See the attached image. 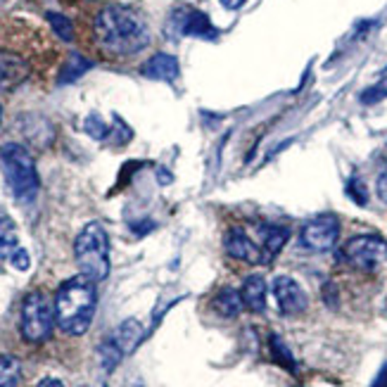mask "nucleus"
Here are the masks:
<instances>
[{"instance_id": "obj_19", "label": "nucleus", "mask_w": 387, "mask_h": 387, "mask_svg": "<svg viewBox=\"0 0 387 387\" xmlns=\"http://www.w3.org/2000/svg\"><path fill=\"white\" fill-rule=\"evenodd\" d=\"M19 376H22V366L15 357L3 354L0 357V387H17Z\"/></svg>"}, {"instance_id": "obj_26", "label": "nucleus", "mask_w": 387, "mask_h": 387, "mask_svg": "<svg viewBox=\"0 0 387 387\" xmlns=\"http://www.w3.org/2000/svg\"><path fill=\"white\" fill-rule=\"evenodd\" d=\"M376 190H378V198L387 205V171H383V174L378 176V186H376Z\"/></svg>"}, {"instance_id": "obj_13", "label": "nucleus", "mask_w": 387, "mask_h": 387, "mask_svg": "<svg viewBox=\"0 0 387 387\" xmlns=\"http://www.w3.org/2000/svg\"><path fill=\"white\" fill-rule=\"evenodd\" d=\"M259 236H262V243H259L262 245V264H271L288 243L290 231L285 226H262Z\"/></svg>"}, {"instance_id": "obj_21", "label": "nucleus", "mask_w": 387, "mask_h": 387, "mask_svg": "<svg viewBox=\"0 0 387 387\" xmlns=\"http://www.w3.org/2000/svg\"><path fill=\"white\" fill-rule=\"evenodd\" d=\"M46 19H48L50 29H53L62 41H74V27L65 15H60V12H48Z\"/></svg>"}, {"instance_id": "obj_7", "label": "nucleus", "mask_w": 387, "mask_h": 387, "mask_svg": "<svg viewBox=\"0 0 387 387\" xmlns=\"http://www.w3.org/2000/svg\"><path fill=\"white\" fill-rule=\"evenodd\" d=\"M338 238H340V224L335 217H319V219L309 221L300 233L302 245L312 252L333 250Z\"/></svg>"}, {"instance_id": "obj_14", "label": "nucleus", "mask_w": 387, "mask_h": 387, "mask_svg": "<svg viewBox=\"0 0 387 387\" xmlns=\"http://www.w3.org/2000/svg\"><path fill=\"white\" fill-rule=\"evenodd\" d=\"M240 297H243V304L250 312L262 314L266 309V281L262 276H247L243 288H240Z\"/></svg>"}, {"instance_id": "obj_27", "label": "nucleus", "mask_w": 387, "mask_h": 387, "mask_svg": "<svg viewBox=\"0 0 387 387\" xmlns=\"http://www.w3.org/2000/svg\"><path fill=\"white\" fill-rule=\"evenodd\" d=\"M247 0H221V5H224L226 10H240Z\"/></svg>"}, {"instance_id": "obj_28", "label": "nucleus", "mask_w": 387, "mask_h": 387, "mask_svg": "<svg viewBox=\"0 0 387 387\" xmlns=\"http://www.w3.org/2000/svg\"><path fill=\"white\" fill-rule=\"evenodd\" d=\"M36 387H65V385H62L60 380H55V378H46V380H41Z\"/></svg>"}, {"instance_id": "obj_8", "label": "nucleus", "mask_w": 387, "mask_h": 387, "mask_svg": "<svg viewBox=\"0 0 387 387\" xmlns=\"http://www.w3.org/2000/svg\"><path fill=\"white\" fill-rule=\"evenodd\" d=\"M171 29L181 36H195V38H207V41H214L219 36L217 27L212 24L205 12L193 10V8H179L171 15Z\"/></svg>"}, {"instance_id": "obj_25", "label": "nucleus", "mask_w": 387, "mask_h": 387, "mask_svg": "<svg viewBox=\"0 0 387 387\" xmlns=\"http://www.w3.org/2000/svg\"><path fill=\"white\" fill-rule=\"evenodd\" d=\"M10 264L15 266L17 271H29V266H31L29 252L24 250V247H17V250H15V255L10 257Z\"/></svg>"}, {"instance_id": "obj_23", "label": "nucleus", "mask_w": 387, "mask_h": 387, "mask_svg": "<svg viewBox=\"0 0 387 387\" xmlns=\"http://www.w3.org/2000/svg\"><path fill=\"white\" fill-rule=\"evenodd\" d=\"M387 98V79H383L380 84L366 88L364 93H361V103L364 105H373V103H380V100Z\"/></svg>"}, {"instance_id": "obj_4", "label": "nucleus", "mask_w": 387, "mask_h": 387, "mask_svg": "<svg viewBox=\"0 0 387 387\" xmlns=\"http://www.w3.org/2000/svg\"><path fill=\"white\" fill-rule=\"evenodd\" d=\"M0 162H3L12 195L19 202L34 200L38 193V174L31 152L17 143H8L0 148Z\"/></svg>"}, {"instance_id": "obj_24", "label": "nucleus", "mask_w": 387, "mask_h": 387, "mask_svg": "<svg viewBox=\"0 0 387 387\" xmlns=\"http://www.w3.org/2000/svg\"><path fill=\"white\" fill-rule=\"evenodd\" d=\"M347 195H350V198L357 202V205H361V207L369 202V193H366L364 183H361L359 179H352L350 183H347Z\"/></svg>"}, {"instance_id": "obj_6", "label": "nucleus", "mask_w": 387, "mask_h": 387, "mask_svg": "<svg viewBox=\"0 0 387 387\" xmlns=\"http://www.w3.org/2000/svg\"><path fill=\"white\" fill-rule=\"evenodd\" d=\"M342 259L359 271H373L387 262V240L380 236H357L342 247Z\"/></svg>"}, {"instance_id": "obj_2", "label": "nucleus", "mask_w": 387, "mask_h": 387, "mask_svg": "<svg viewBox=\"0 0 387 387\" xmlns=\"http://www.w3.org/2000/svg\"><path fill=\"white\" fill-rule=\"evenodd\" d=\"M95 307H98L95 281L84 274L65 281L55 295V321L60 331L67 335H84L93 323Z\"/></svg>"}, {"instance_id": "obj_10", "label": "nucleus", "mask_w": 387, "mask_h": 387, "mask_svg": "<svg viewBox=\"0 0 387 387\" xmlns=\"http://www.w3.org/2000/svg\"><path fill=\"white\" fill-rule=\"evenodd\" d=\"M224 247L228 257L238 259V262L262 264V245H257L255 240L247 236L245 228H231V231L226 233Z\"/></svg>"}, {"instance_id": "obj_3", "label": "nucleus", "mask_w": 387, "mask_h": 387, "mask_svg": "<svg viewBox=\"0 0 387 387\" xmlns=\"http://www.w3.org/2000/svg\"><path fill=\"white\" fill-rule=\"evenodd\" d=\"M74 257L81 274L88 276L91 281L100 283L110 276V238H107L103 224L91 221L84 226V231L76 236Z\"/></svg>"}, {"instance_id": "obj_22", "label": "nucleus", "mask_w": 387, "mask_h": 387, "mask_svg": "<svg viewBox=\"0 0 387 387\" xmlns=\"http://www.w3.org/2000/svg\"><path fill=\"white\" fill-rule=\"evenodd\" d=\"M271 352H274L276 361L281 366H285L288 371H295V359L293 354H290V350L285 347V342L278 338V335H271Z\"/></svg>"}, {"instance_id": "obj_17", "label": "nucleus", "mask_w": 387, "mask_h": 387, "mask_svg": "<svg viewBox=\"0 0 387 387\" xmlns=\"http://www.w3.org/2000/svg\"><path fill=\"white\" fill-rule=\"evenodd\" d=\"M91 67H93L91 60H86V57L79 53H72L60 72V84H74V81L79 79V76H84Z\"/></svg>"}, {"instance_id": "obj_15", "label": "nucleus", "mask_w": 387, "mask_h": 387, "mask_svg": "<svg viewBox=\"0 0 387 387\" xmlns=\"http://www.w3.org/2000/svg\"><path fill=\"white\" fill-rule=\"evenodd\" d=\"M110 340L119 347V350H122V354H131L138 347V342L143 340V326L136 319H129V321H124L117 331H114V335Z\"/></svg>"}, {"instance_id": "obj_20", "label": "nucleus", "mask_w": 387, "mask_h": 387, "mask_svg": "<svg viewBox=\"0 0 387 387\" xmlns=\"http://www.w3.org/2000/svg\"><path fill=\"white\" fill-rule=\"evenodd\" d=\"M84 131L95 141H107L112 136V126L105 122L100 114H88L84 119Z\"/></svg>"}, {"instance_id": "obj_16", "label": "nucleus", "mask_w": 387, "mask_h": 387, "mask_svg": "<svg viewBox=\"0 0 387 387\" xmlns=\"http://www.w3.org/2000/svg\"><path fill=\"white\" fill-rule=\"evenodd\" d=\"M212 304H214V309H217V314L224 316V319H236L245 307L243 297H240L238 290H233V288H221Z\"/></svg>"}, {"instance_id": "obj_12", "label": "nucleus", "mask_w": 387, "mask_h": 387, "mask_svg": "<svg viewBox=\"0 0 387 387\" xmlns=\"http://www.w3.org/2000/svg\"><path fill=\"white\" fill-rule=\"evenodd\" d=\"M141 74L148 76V79H155V81H174V79H179L181 67H179V60H176L174 55L157 53L141 67Z\"/></svg>"}, {"instance_id": "obj_29", "label": "nucleus", "mask_w": 387, "mask_h": 387, "mask_svg": "<svg viewBox=\"0 0 387 387\" xmlns=\"http://www.w3.org/2000/svg\"><path fill=\"white\" fill-rule=\"evenodd\" d=\"M157 176H160V181H171V174H167V171H157Z\"/></svg>"}, {"instance_id": "obj_18", "label": "nucleus", "mask_w": 387, "mask_h": 387, "mask_svg": "<svg viewBox=\"0 0 387 387\" xmlns=\"http://www.w3.org/2000/svg\"><path fill=\"white\" fill-rule=\"evenodd\" d=\"M19 247L15 224L10 219H0V259H10Z\"/></svg>"}, {"instance_id": "obj_9", "label": "nucleus", "mask_w": 387, "mask_h": 387, "mask_svg": "<svg viewBox=\"0 0 387 387\" xmlns=\"http://www.w3.org/2000/svg\"><path fill=\"white\" fill-rule=\"evenodd\" d=\"M274 297L276 304L285 316H297L307 309L309 297L302 290V285L290 276H276L274 278Z\"/></svg>"}, {"instance_id": "obj_5", "label": "nucleus", "mask_w": 387, "mask_h": 387, "mask_svg": "<svg viewBox=\"0 0 387 387\" xmlns=\"http://www.w3.org/2000/svg\"><path fill=\"white\" fill-rule=\"evenodd\" d=\"M55 300H50L46 293L36 290L24 297L22 304V335L27 342L41 345L53 335L55 326Z\"/></svg>"}, {"instance_id": "obj_1", "label": "nucleus", "mask_w": 387, "mask_h": 387, "mask_svg": "<svg viewBox=\"0 0 387 387\" xmlns=\"http://www.w3.org/2000/svg\"><path fill=\"white\" fill-rule=\"evenodd\" d=\"M93 38L107 57H131L150 46V29L141 12L105 5L93 17Z\"/></svg>"}, {"instance_id": "obj_11", "label": "nucleus", "mask_w": 387, "mask_h": 387, "mask_svg": "<svg viewBox=\"0 0 387 387\" xmlns=\"http://www.w3.org/2000/svg\"><path fill=\"white\" fill-rule=\"evenodd\" d=\"M31 67L22 55L3 50L0 53V88L3 91H12V88L22 86L29 79Z\"/></svg>"}]
</instances>
